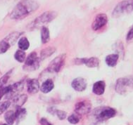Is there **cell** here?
<instances>
[{
	"label": "cell",
	"instance_id": "1",
	"mask_svg": "<svg viewBox=\"0 0 133 125\" xmlns=\"http://www.w3.org/2000/svg\"><path fill=\"white\" fill-rule=\"evenodd\" d=\"M39 4L35 0H22L14 8L10 14L12 20L23 19L38 9Z\"/></svg>",
	"mask_w": 133,
	"mask_h": 125
},
{
	"label": "cell",
	"instance_id": "2",
	"mask_svg": "<svg viewBox=\"0 0 133 125\" xmlns=\"http://www.w3.org/2000/svg\"><path fill=\"white\" fill-rule=\"evenodd\" d=\"M133 11V0H123L119 2L114 8L112 16L119 18L124 15L130 13Z\"/></svg>",
	"mask_w": 133,
	"mask_h": 125
},
{
	"label": "cell",
	"instance_id": "3",
	"mask_svg": "<svg viewBox=\"0 0 133 125\" xmlns=\"http://www.w3.org/2000/svg\"><path fill=\"white\" fill-rule=\"evenodd\" d=\"M23 33V32H14L0 41V53L2 54L6 53L11 46H14L16 43L17 40Z\"/></svg>",
	"mask_w": 133,
	"mask_h": 125
},
{
	"label": "cell",
	"instance_id": "4",
	"mask_svg": "<svg viewBox=\"0 0 133 125\" xmlns=\"http://www.w3.org/2000/svg\"><path fill=\"white\" fill-rule=\"evenodd\" d=\"M57 16V13L54 11H47L44 12L39 16L37 17L32 22V26L34 27H42L45 24L51 23L53 20L56 18Z\"/></svg>",
	"mask_w": 133,
	"mask_h": 125
},
{
	"label": "cell",
	"instance_id": "5",
	"mask_svg": "<svg viewBox=\"0 0 133 125\" xmlns=\"http://www.w3.org/2000/svg\"><path fill=\"white\" fill-rule=\"evenodd\" d=\"M40 57H38L37 53L35 51H33L28 55V57L25 60V65L23 66L25 70L31 72L38 69L40 65Z\"/></svg>",
	"mask_w": 133,
	"mask_h": 125
},
{
	"label": "cell",
	"instance_id": "6",
	"mask_svg": "<svg viewBox=\"0 0 133 125\" xmlns=\"http://www.w3.org/2000/svg\"><path fill=\"white\" fill-rule=\"evenodd\" d=\"M128 87L133 88V75L120 78L117 80L116 84V91L120 94H123Z\"/></svg>",
	"mask_w": 133,
	"mask_h": 125
},
{
	"label": "cell",
	"instance_id": "7",
	"mask_svg": "<svg viewBox=\"0 0 133 125\" xmlns=\"http://www.w3.org/2000/svg\"><path fill=\"white\" fill-rule=\"evenodd\" d=\"M66 55L65 54H61V55H58L56 58L54 59L49 66L46 68V70L49 72H54V73H57L61 70V68L64 65L65 63V59Z\"/></svg>",
	"mask_w": 133,
	"mask_h": 125
},
{
	"label": "cell",
	"instance_id": "8",
	"mask_svg": "<svg viewBox=\"0 0 133 125\" xmlns=\"http://www.w3.org/2000/svg\"><path fill=\"white\" fill-rule=\"evenodd\" d=\"M116 111L110 107H104L99 108L96 111V117L99 121L107 120L116 115Z\"/></svg>",
	"mask_w": 133,
	"mask_h": 125
},
{
	"label": "cell",
	"instance_id": "9",
	"mask_svg": "<svg viewBox=\"0 0 133 125\" xmlns=\"http://www.w3.org/2000/svg\"><path fill=\"white\" fill-rule=\"evenodd\" d=\"M24 88V81H20L12 85L9 86V91L7 94L5 96H6V99H14L16 96H18V94L20 92H21L22 90Z\"/></svg>",
	"mask_w": 133,
	"mask_h": 125
},
{
	"label": "cell",
	"instance_id": "10",
	"mask_svg": "<svg viewBox=\"0 0 133 125\" xmlns=\"http://www.w3.org/2000/svg\"><path fill=\"white\" fill-rule=\"evenodd\" d=\"M108 22V17L105 13H99L95 17L92 24V28L94 30L102 29L103 27L107 25Z\"/></svg>",
	"mask_w": 133,
	"mask_h": 125
},
{
	"label": "cell",
	"instance_id": "11",
	"mask_svg": "<svg viewBox=\"0 0 133 125\" xmlns=\"http://www.w3.org/2000/svg\"><path fill=\"white\" fill-rule=\"evenodd\" d=\"M92 109V105L88 101H80L76 103L75 107V113L80 115H86L89 113Z\"/></svg>",
	"mask_w": 133,
	"mask_h": 125
},
{
	"label": "cell",
	"instance_id": "12",
	"mask_svg": "<svg viewBox=\"0 0 133 125\" xmlns=\"http://www.w3.org/2000/svg\"><path fill=\"white\" fill-rule=\"evenodd\" d=\"M76 64H85L88 67H97L99 65V60L96 57L87 58H76L75 60Z\"/></svg>",
	"mask_w": 133,
	"mask_h": 125
},
{
	"label": "cell",
	"instance_id": "13",
	"mask_svg": "<svg viewBox=\"0 0 133 125\" xmlns=\"http://www.w3.org/2000/svg\"><path fill=\"white\" fill-rule=\"evenodd\" d=\"M72 87L77 92H83L87 88V82L82 77H77L72 82Z\"/></svg>",
	"mask_w": 133,
	"mask_h": 125
},
{
	"label": "cell",
	"instance_id": "14",
	"mask_svg": "<svg viewBox=\"0 0 133 125\" xmlns=\"http://www.w3.org/2000/svg\"><path fill=\"white\" fill-rule=\"evenodd\" d=\"M27 90L30 94H35L39 90V82L37 79H28L27 80Z\"/></svg>",
	"mask_w": 133,
	"mask_h": 125
},
{
	"label": "cell",
	"instance_id": "15",
	"mask_svg": "<svg viewBox=\"0 0 133 125\" xmlns=\"http://www.w3.org/2000/svg\"><path fill=\"white\" fill-rule=\"evenodd\" d=\"M106 84L104 81H98L93 85L92 91L93 93L97 95H102L105 92Z\"/></svg>",
	"mask_w": 133,
	"mask_h": 125
},
{
	"label": "cell",
	"instance_id": "16",
	"mask_svg": "<svg viewBox=\"0 0 133 125\" xmlns=\"http://www.w3.org/2000/svg\"><path fill=\"white\" fill-rule=\"evenodd\" d=\"M119 55L118 54L116 53H113V54H109L106 57V63L109 65V67H115L118 60Z\"/></svg>",
	"mask_w": 133,
	"mask_h": 125
},
{
	"label": "cell",
	"instance_id": "17",
	"mask_svg": "<svg viewBox=\"0 0 133 125\" xmlns=\"http://www.w3.org/2000/svg\"><path fill=\"white\" fill-rule=\"evenodd\" d=\"M54 84L52 79H46L45 82H44L41 87V91L44 94H47L49 92H50L54 89Z\"/></svg>",
	"mask_w": 133,
	"mask_h": 125
},
{
	"label": "cell",
	"instance_id": "18",
	"mask_svg": "<svg viewBox=\"0 0 133 125\" xmlns=\"http://www.w3.org/2000/svg\"><path fill=\"white\" fill-rule=\"evenodd\" d=\"M55 51H56V48L54 47H52V46H49V47L44 48L40 52V56H39L40 59L41 60L46 59L49 56H51Z\"/></svg>",
	"mask_w": 133,
	"mask_h": 125
},
{
	"label": "cell",
	"instance_id": "19",
	"mask_svg": "<svg viewBox=\"0 0 133 125\" xmlns=\"http://www.w3.org/2000/svg\"><path fill=\"white\" fill-rule=\"evenodd\" d=\"M27 115V111L25 108H22L21 107H18L16 108V111L15 113V116H16V121L17 124L22 121Z\"/></svg>",
	"mask_w": 133,
	"mask_h": 125
},
{
	"label": "cell",
	"instance_id": "20",
	"mask_svg": "<svg viewBox=\"0 0 133 125\" xmlns=\"http://www.w3.org/2000/svg\"><path fill=\"white\" fill-rule=\"evenodd\" d=\"M13 99H14V106H16V108H18V107H21L22 106L24 105L25 103L28 100V96L25 94H23V95H20V96L18 95L17 96H16Z\"/></svg>",
	"mask_w": 133,
	"mask_h": 125
},
{
	"label": "cell",
	"instance_id": "21",
	"mask_svg": "<svg viewBox=\"0 0 133 125\" xmlns=\"http://www.w3.org/2000/svg\"><path fill=\"white\" fill-rule=\"evenodd\" d=\"M41 39L42 44H46L50 40L49 30L46 27L42 26L41 29Z\"/></svg>",
	"mask_w": 133,
	"mask_h": 125
},
{
	"label": "cell",
	"instance_id": "22",
	"mask_svg": "<svg viewBox=\"0 0 133 125\" xmlns=\"http://www.w3.org/2000/svg\"><path fill=\"white\" fill-rule=\"evenodd\" d=\"M4 119L6 122H7L8 124L13 125L14 123L16 121V116H15V113L12 110L7 111L5 113Z\"/></svg>",
	"mask_w": 133,
	"mask_h": 125
},
{
	"label": "cell",
	"instance_id": "23",
	"mask_svg": "<svg viewBox=\"0 0 133 125\" xmlns=\"http://www.w3.org/2000/svg\"><path fill=\"white\" fill-rule=\"evenodd\" d=\"M18 47H19L21 50L26 51L29 48L30 42L26 37H22L18 40Z\"/></svg>",
	"mask_w": 133,
	"mask_h": 125
},
{
	"label": "cell",
	"instance_id": "24",
	"mask_svg": "<svg viewBox=\"0 0 133 125\" xmlns=\"http://www.w3.org/2000/svg\"><path fill=\"white\" fill-rule=\"evenodd\" d=\"M14 58L18 62L23 63L26 59V53L24 51L18 50L15 53Z\"/></svg>",
	"mask_w": 133,
	"mask_h": 125
},
{
	"label": "cell",
	"instance_id": "25",
	"mask_svg": "<svg viewBox=\"0 0 133 125\" xmlns=\"http://www.w3.org/2000/svg\"><path fill=\"white\" fill-rule=\"evenodd\" d=\"M80 118H81L80 115H79L77 113H74L68 117V121L71 124H76L80 122Z\"/></svg>",
	"mask_w": 133,
	"mask_h": 125
},
{
	"label": "cell",
	"instance_id": "26",
	"mask_svg": "<svg viewBox=\"0 0 133 125\" xmlns=\"http://www.w3.org/2000/svg\"><path fill=\"white\" fill-rule=\"evenodd\" d=\"M11 72H12V70H10L8 72H6L3 77L0 78V89L4 87L5 84H6V82H8V80L9 79L10 76L11 75Z\"/></svg>",
	"mask_w": 133,
	"mask_h": 125
},
{
	"label": "cell",
	"instance_id": "27",
	"mask_svg": "<svg viewBox=\"0 0 133 125\" xmlns=\"http://www.w3.org/2000/svg\"><path fill=\"white\" fill-rule=\"evenodd\" d=\"M10 105H11L10 101H4L3 103H0V115H2L4 112L6 110Z\"/></svg>",
	"mask_w": 133,
	"mask_h": 125
},
{
	"label": "cell",
	"instance_id": "28",
	"mask_svg": "<svg viewBox=\"0 0 133 125\" xmlns=\"http://www.w3.org/2000/svg\"><path fill=\"white\" fill-rule=\"evenodd\" d=\"M55 112H56L57 117L59 118V120H63L64 119L66 118V115H66V113H65V111L56 110Z\"/></svg>",
	"mask_w": 133,
	"mask_h": 125
},
{
	"label": "cell",
	"instance_id": "29",
	"mask_svg": "<svg viewBox=\"0 0 133 125\" xmlns=\"http://www.w3.org/2000/svg\"><path fill=\"white\" fill-rule=\"evenodd\" d=\"M8 91H9V86L6 87H3V88L0 89V101H1V99H2L3 96L7 94Z\"/></svg>",
	"mask_w": 133,
	"mask_h": 125
},
{
	"label": "cell",
	"instance_id": "30",
	"mask_svg": "<svg viewBox=\"0 0 133 125\" xmlns=\"http://www.w3.org/2000/svg\"><path fill=\"white\" fill-rule=\"evenodd\" d=\"M126 39H127L128 41H130V40H131V39H133V25L131 27L130 30L128 32Z\"/></svg>",
	"mask_w": 133,
	"mask_h": 125
},
{
	"label": "cell",
	"instance_id": "31",
	"mask_svg": "<svg viewBox=\"0 0 133 125\" xmlns=\"http://www.w3.org/2000/svg\"><path fill=\"white\" fill-rule=\"evenodd\" d=\"M39 123L42 125H52L51 123L49 122L48 121L46 120V119H45V118H42L40 121H39Z\"/></svg>",
	"mask_w": 133,
	"mask_h": 125
},
{
	"label": "cell",
	"instance_id": "32",
	"mask_svg": "<svg viewBox=\"0 0 133 125\" xmlns=\"http://www.w3.org/2000/svg\"><path fill=\"white\" fill-rule=\"evenodd\" d=\"M0 125H8V124H0Z\"/></svg>",
	"mask_w": 133,
	"mask_h": 125
}]
</instances>
